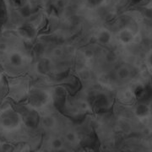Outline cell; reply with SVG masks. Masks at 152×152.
Returning <instances> with one entry per match:
<instances>
[{
	"mask_svg": "<svg viewBox=\"0 0 152 152\" xmlns=\"http://www.w3.org/2000/svg\"><path fill=\"white\" fill-rule=\"evenodd\" d=\"M108 102V99H107V97L106 96H104V95H100V96H98L96 97L95 102H94V104H95V106H96L97 108H105V107L107 106Z\"/></svg>",
	"mask_w": 152,
	"mask_h": 152,
	"instance_id": "9c48e42d",
	"label": "cell"
},
{
	"mask_svg": "<svg viewBox=\"0 0 152 152\" xmlns=\"http://www.w3.org/2000/svg\"><path fill=\"white\" fill-rule=\"evenodd\" d=\"M10 63L13 67H20L23 64V56H22L20 53L18 52H15V53H12L10 55Z\"/></svg>",
	"mask_w": 152,
	"mask_h": 152,
	"instance_id": "8992f818",
	"label": "cell"
},
{
	"mask_svg": "<svg viewBox=\"0 0 152 152\" xmlns=\"http://www.w3.org/2000/svg\"><path fill=\"white\" fill-rule=\"evenodd\" d=\"M65 139L70 144H75L78 141V135L75 132L73 131H69L65 134Z\"/></svg>",
	"mask_w": 152,
	"mask_h": 152,
	"instance_id": "5bb4252c",
	"label": "cell"
},
{
	"mask_svg": "<svg viewBox=\"0 0 152 152\" xmlns=\"http://www.w3.org/2000/svg\"><path fill=\"white\" fill-rule=\"evenodd\" d=\"M25 124L26 125V127L30 128V129H33L35 128L38 123V119L37 118V116L35 114H29L28 116L26 117V118L24 120Z\"/></svg>",
	"mask_w": 152,
	"mask_h": 152,
	"instance_id": "8fae6325",
	"label": "cell"
},
{
	"mask_svg": "<svg viewBox=\"0 0 152 152\" xmlns=\"http://www.w3.org/2000/svg\"><path fill=\"white\" fill-rule=\"evenodd\" d=\"M85 57L86 58H88V59L92 58L93 57H94V52H93L92 50H91V49H88V50H86L85 52Z\"/></svg>",
	"mask_w": 152,
	"mask_h": 152,
	"instance_id": "7402d4cb",
	"label": "cell"
},
{
	"mask_svg": "<svg viewBox=\"0 0 152 152\" xmlns=\"http://www.w3.org/2000/svg\"><path fill=\"white\" fill-rule=\"evenodd\" d=\"M104 0H86L87 4L90 7H96L100 5Z\"/></svg>",
	"mask_w": 152,
	"mask_h": 152,
	"instance_id": "d6986e66",
	"label": "cell"
},
{
	"mask_svg": "<svg viewBox=\"0 0 152 152\" xmlns=\"http://www.w3.org/2000/svg\"><path fill=\"white\" fill-rule=\"evenodd\" d=\"M54 103L57 107H62L65 102L66 91L63 87H56L53 92Z\"/></svg>",
	"mask_w": 152,
	"mask_h": 152,
	"instance_id": "3957f363",
	"label": "cell"
},
{
	"mask_svg": "<svg viewBox=\"0 0 152 152\" xmlns=\"http://www.w3.org/2000/svg\"><path fill=\"white\" fill-rule=\"evenodd\" d=\"M62 54H63V50L61 48H56L53 49V55L54 57H60Z\"/></svg>",
	"mask_w": 152,
	"mask_h": 152,
	"instance_id": "44dd1931",
	"label": "cell"
},
{
	"mask_svg": "<svg viewBox=\"0 0 152 152\" xmlns=\"http://www.w3.org/2000/svg\"><path fill=\"white\" fill-rule=\"evenodd\" d=\"M49 96L46 91L42 89H33L30 93L28 102L29 105L35 109H39L43 107L48 102Z\"/></svg>",
	"mask_w": 152,
	"mask_h": 152,
	"instance_id": "7a4b0ae2",
	"label": "cell"
},
{
	"mask_svg": "<svg viewBox=\"0 0 152 152\" xmlns=\"http://www.w3.org/2000/svg\"><path fill=\"white\" fill-rule=\"evenodd\" d=\"M111 33L109 32L107 30H103L101 32H99L97 35V40L100 43L106 45V44L109 43V42L111 41Z\"/></svg>",
	"mask_w": 152,
	"mask_h": 152,
	"instance_id": "ba28073f",
	"label": "cell"
},
{
	"mask_svg": "<svg viewBox=\"0 0 152 152\" xmlns=\"http://www.w3.org/2000/svg\"><path fill=\"white\" fill-rule=\"evenodd\" d=\"M107 59L109 62H113L114 60L116 59V55L113 53H110L107 54Z\"/></svg>",
	"mask_w": 152,
	"mask_h": 152,
	"instance_id": "603a6c76",
	"label": "cell"
},
{
	"mask_svg": "<svg viewBox=\"0 0 152 152\" xmlns=\"http://www.w3.org/2000/svg\"><path fill=\"white\" fill-rule=\"evenodd\" d=\"M117 75L118 76V78L121 79V80H126V79H128L130 76L131 71L128 67L122 66V67H120L119 69H118Z\"/></svg>",
	"mask_w": 152,
	"mask_h": 152,
	"instance_id": "4fadbf2b",
	"label": "cell"
},
{
	"mask_svg": "<svg viewBox=\"0 0 152 152\" xmlns=\"http://www.w3.org/2000/svg\"><path fill=\"white\" fill-rule=\"evenodd\" d=\"M44 51V47L42 44L41 43H37L36 46H35V48H34V52H35V53L37 55H41L42 53H43Z\"/></svg>",
	"mask_w": 152,
	"mask_h": 152,
	"instance_id": "ac0fdd59",
	"label": "cell"
},
{
	"mask_svg": "<svg viewBox=\"0 0 152 152\" xmlns=\"http://www.w3.org/2000/svg\"><path fill=\"white\" fill-rule=\"evenodd\" d=\"M31 9H30V7L28 5H26V4L21 6L20 9V14L23 17H29L31 15Z\"/></svg>",
	"mask_w": 152,
	"mask_h": 152,
	"instance_id": "2e32d148",
	"label": "cell"
},
{
	"mask_svg": "<svg viewBox=\"0 0 152 152\" xmlns=\"http://www.w3.org/2000/svg\"><path fill=\"white\" fill-rule=\"evenodd\" d=\"M13 1H14V3H15L16 5L21 7V6L26 4V0H13Z\"/></svg>",
	"mask_w": 152,
	"mask_h": 152,
	"instance_id": "cb8c5ba5",
	"label": "cell"
},
{
	"mask_svg": "<svg viewBox=\"0 0 152 152\" xmlns=\"http://www.w3.org/2000/svg\"><path fill=\"white\" fill-rule=\"evenodd\" d=\"M134 113L137 117H139L140 118H144L150 113V108L146 104L140 103L136 106Z\"/></svg>",
	"mask_w": 152,
	"mask_h": 152,
	"instance_id": "277c9868",
	"label": "cell"
},
{
	"mask_svg": "<svg viewBox=\"0 0 152 152\" xmlns=\"http://www.w3.org/2000/svg\"><path fill=\"white\" fill-rule=\"evenodd\" d=\"M20 33L22 37H24L25 38H28V39H31L34 37L35 35V31L31 26H22L20 29Z\"/></svg>",
	"mask_w": 152,
	"mask_h": 152,
	"instance_id": "30bf717a",
	"label": "cell"
},
{
	"mask_svg": "<svg viewBox=\"0 0 152 152\" xmlns=\"http://www.w3.org/2000/svg\"><path fill=\"white\" fill-rule=\"evenodd\" d=\"M51 69L50 62L47 59L41 60L37 64V71L41 75H47L48 74Z\"/></svg>",
	"mask_w": 152,
	"mask_h": 152,
	"instance_id": "52a82bcc",
	"label": "cell"
},
{
	"mask_svg": "<svg viewBox=\"0 0 152 152\" xmlns=\"http://www.w3.org/2000/svg\"><path fill=\"white\" fill-rule=\"evenodd\" d=\"M120 41L124 44L130 43L134 39V34L129 29H124L119 32Z\"/></svg>",
	"mask_w": 152,
	"mask_h": 152,
	"instance_id": "5b68a950",
	"label": "cell"
},
{
	"mask_svg": "<svg viewBox=\"0 0 152 152\" xmlns=\"http://www.w3.org/2000/svg\"><path fill=\"white\" fill-rule=\"evenodd\" d=\"M42 124L47 129H53L56 124V121L52 116H45L42 118Z\"/></svg>",
	"mask_w": 152,
	"mask_h": 152,
	"instance_id": "7c38bea8",
	"label": "cell"
},
{
	"mask_svg": "<svg viewBox=\"0 0 152 152\" xmlns=\"http://www.w3.org/2000/svg\"><path fill=\"white\" fill-rule=\"evenodd\" d=\"M63 145H64L63 140L58 139V138H56V139H54L52 141V146L53 147L55 150H59V149H61L63 147Z\"/></svg>",
	"mask_w": 152,
	"mask_h": 152,
	"instance_id": "e0dca14e",
	"label": "cell"
},
{
	"mask_svg": "<svg viewBox=\"0 0 152 152\" xmlns=\"http://www.w3.org/2000/svg\"><path fill=\"white\" fill-rule=\"evenodd\" d=\"M2 149H4V151H10V149H11V147L9 145H4Z\"/></svg>",
	"mask_w": 152,
	"mask_h": 152,
	"instance_id": "484cf974",
	"label": "cell"
},
{
	"mask_svg": "<svg viewBox=\"0 0 152 152\" xmlns=\"http://www.w3.org/2000/svg\"><path fill=\"white\" fill-rule=\"evenodd\" d=\"M21 122L20 114L14 109H5L0 115V125L5 129H15L18 128Z\"/></svg>",
	"mask_w": 152,
	"mask_h": 152,
	"instance_id": "6da1fadb",
	"label": "cell"
},
{
	"mask_svg": "<svg viewBox=\"0 0 152 152\" xmlns=\"http://www.w3.org/2000/svg\"><path fill=\"white\" fill-rule=\"evenodd\" d=\"M80 77H81L82 79H84V80H87V79H89V77H90V72L86 69H83V70L80 72Z\"/></svg>",
	"mask_w": 152,
	"mask_h": 152,
	"instance_id": "ffe728a7",
	"label": "cell"
},
{
	"mask_svg": "<svg viewBox=\"0 0 152 152\" xmlns=\"http://www.w3.org/2000/svg\"><path fill=\"white\" fill-rule=\"evenodd\" d=\"M7 13H6V9L4 3L1 0L0 1V26L3 22L5 20Z\"/></svg>",
	"mask_w": 152,
	"mask_h": 152,
	"instance_id": "9a60e30c",
	"label": "cell"
},
{
	"mask_svg": "<svg viewBox=\"0 0 152 152\" xmlns=\"http://www.w3.org/2000/svg\"><path fill=\"white\" fill-rule=\"evenodd\" d=\"M7 49V46L5 43H1L0 44V50L1 51H5Z\"/></svg>",
	"mask_w": 152,
	"mask_h": 152,
	"instance_id": "d4e9b609",
	"label": "cell"
}]
</instances>
